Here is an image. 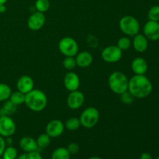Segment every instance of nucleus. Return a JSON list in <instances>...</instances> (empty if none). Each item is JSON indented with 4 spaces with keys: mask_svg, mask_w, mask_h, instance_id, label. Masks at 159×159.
Segmentation results:
<instances>
[{
    "mask_svg": "<svg viewBox=\"0 0 159 159\" xmlns=\"http://www.w3.org/2000/svg\"><path fill=\"white\" fill-rule=\"evenodd\" d=\"M153 86L144 75H135L129 79L128 91L134 98L144 99L152 93Z\"/></svg>",
    "mask_w": 159,
    "mask_h": 159,
    "instance_id": "nucleus-1",
    "label": "nucleus"
},
{
    "mask_svg": "<svg viewBox=\"0 0 159 159\" xmlns=\"http://www.w3.org/2000/svg\"><path fill=\"white\" fill-rule=\"evenodd\" d=\"M24 103L32 111L41 112L46 108L48 98L42 90L33 89L26 94Z\"/></svg>",
    "mask_w": 159,
    "mask_h": 159,
    "instance_id": "nucleus-2",
    "label": "nucleus"
},
{
    "mask_svg": "<svg viewBox=\"0 0 159 159\" xmlns=\"http://www.w3.org/2000/svg\"><path fill=\"white\" fill-rule=\"evenodd\" d=\"M109 87L113 93L116 95H121L128 90L129 79L121 71H114L108 79Z\"/></svg>",
    "mask_w": 159,
    "mask_h": 159,
    "instance_id": "nucleus-3",
    "label": "nucleus"
},
{
    "mask_svg": "<svg viewBox=\"0 0 159 159\" xmlns=\"http://www.w3.org/2000/svg\"><path fill=\"white\" fill-rule=\"evenodd\" d=\"M119 26L120 30L127 36L134 37L139 34L140 23L135 17L132 16H125L120 20Z\"/></svg>",
    "mask_w": 159,
    "mask_h": 159,
    "instance_id": "nucleus-4",
    "label": "nucleus"
},
{
    "mask_svg": "<svg viewBox=\"0 0 159 159\" xmlns=\"http://www.w3.org/2000/svg\"><path fill=\"white\" fill-rule=\"evenodd\" d=\"M99 120V113L95 107H88L83 110L79 120L81 125L85 128H92L98 124Z\"/></svg>",
    "mask_w": 159,
    "mask_h": 159,
    "instance_id": "nucleus-5",
    "label": "nucleus"
},
{
    "mask_svg": "<svg viewBox=\"0 0 159 159\" xmlns=\"http://www.w3.org/2000/svg\"><path fill=\"white\" fill-rule=\"evenodd\" d=\"M58 49L65 57H75L79 53V45L72 37H65L59 41Z\"/></svg>",
    "mask_w": 159,
    "mask_h": 159,
    "instance_id": "nucleus-6",
    "label": "nucleus"
},
{
    "mask_svg": "<svg viewBox=\"0 0 159 159\" xmlns=\"http://www.w3.org/2000/svg\"><path fill=\"white\" fill-rule=\"evenodd\" d=\"M16 130V123L9 116H0V136L3 138L12 137Z\"/></svg>",
    "mask_w": 159,
    "mask_h": 159,
    "instance_id": "nucleus-7",
    "label": "nucleus"
},
{
    "mask_svg": "<svg viewBox=\"0 0 159 159\" xmlns=\"http://www.w3.org/2000/svg\"><path fill=\"white\" fill-rule=\"evenodd\" d=\"M122 51L115 45H111V46H107L102 50V58L107 63H116L118 62L122 57Z\"/></svg>",
    "mask_w": 159,
    "mask_h": 159,
    "instance_id": "nucleus-8",
    "label": "nucleus"
},
{
    "mask_svg": "<svg viewBox=\"0 0 159 159\" xmlns=\"http://www.w3.org/2000/svg\"><path fill=\"white\" fill-rule=\"evenodd\" d=\"M65 124L59 120H51L46 126L45 133L51 138H58L65 130Z\"/></svg>",
    "mask_w": 159,
    "mask_h": 159,
    "instance_id": "nucleus-9",
    "label": "nucleus"
},
{
    "mask_svg": "<svg viewBox=\"0 0 159 159\" xmlns=\"http://www.w3.org/2000/svg\"><path fill=\"white\" fill-rule=\"evenodd\" d=\"M45 21H46V17L44 13L37 11L34 12L29 17L27 20V26L31 30L37 31L44 26Z\"/></svg>",
    "mask_w": 159,
    "mask_h": 159,
    "instance_id": "nucleus-10",
    "label": "nucleus"
},
{
    "mask_svg": "<svg viewBox=\"0 0 159 159\" xmlns=\"http://www.w3.org/2000/svg\"><path fill=\"white\" fill-rule=\"evenodd\" d=\"M85 102V96L82 92L75 90L70 93L67 98V105L71 110L81 108Z\"/></svg>",
    "mask_w": 159,
    "mask_h": 159,
    "instance_id": "nucleus-11",
    "label": "nucleus"
},
{
    "mask_svg": "<svg viewBox=\"0 0 159 159\" xmlns=\"http://www.w3.org/2000/svg\"><path fill=\"white\" fill-rule=\"evenodd\" d=\"M144 35L148 40H159V23L158 22L149 20L144 26Z\"/></svg>",
    "mask_w": 159,
    "mask_h": 159,
    "instance_id": "nucleus-12",
    "label": "nucleus"
},
{
    "mask_svg": "<svg viewBox=\"0 0 159 159\" xmlns=\"http://www.w3.org/2000/svg\"><path fill=\"white\" fill-rule=\"evenodd\" d=\"M64 85L70 92L79 89L80 86V79L79 75L73 71H69L64 77Z\"/></svg>",
    "mask_w": 159,
    "mask_h": 159,
    "instance_id": "nucleus-13",
    "label": "nucleus"
},
{
    "mask_svg": "<svg viewBox=\"0 0 159 159\" xmlns=\"http://www.w3.org/2000/svg\"><path fill=\"white\" fill-rule=\"evenodd\" d=\"M34 82L32 78L29 75H23L18 79L16 83L17 90L26 94L34 89Z\"/></svg>",
    "mask_w": 159,
    "mask_h": 159,
    "instance_id": "nucleus-14",
    "label": "nucleus"
},
{
    "mask_svg": "<svg viewBox=\"0 0 159 159\" xmlns=\"http://www.w3.org/2000/svg\"><path fill=\"white\" fill-rule=\"evenodd\" d=\"M132 44L135 51L139 53H142L148 49V41L147 37L144 34H138L134 37Z\"/></svg>",
    "mask_w": 159,
    "mask_h": 159,
    "instance_id": "nucleus-15",
    "label": "nucleus"
},
{
    "mask_svg": "<svg viewBox=\"0 0 159 159\" xmlns=\"http://www.w3.org/2000/svg\"><path fill=\"white\" fill-rule=\"evenodd\" d=\"M131 69L135 75H144L148 71L147 61L143 57H136L132 61Z\"/></svg>",
    "mask_w": 159,
    "mask_h": 159,
    "instance_id": "nucleus-16",
    "label": "nucleus"
},
{
    "mask_svg": "<svg viewBox=\"0 0 159 159\" xmlns=\"http://www.w3.org/2000/svg\"><path fill=\"white\" fill-rule=\"evenodd\" d=\"M76 65L82 68H88L93 63V57L88 51H82L76 54Z\"/></svg>",
    "mask_w": 159,
    "mask_h": 159,
    "instance_id": "nucleus-17",
    "label": "nucleus"
},
{
    "mask_svg": "<svg viewBox=\"0 0 159 159\" xmlns=\"http://www.w3.org/2000/svg\"><path fill=\"white\" fill-rule=\"evenodd\" d=\"M20 147L25 152H36L38 148L37 141L31 137H23L20 141Z\"/></svg>",
    "mask_w": 159,
    "mask_h": 159,
    "instance_id": "nucleus-18",
    "label": "nucleus"
},
{
    "mask_svg": "<svg viewBox=\"0 0 159 159\" xmlns=\"http://www.w3.org/2000/svg\"><path fill=\"white\" fill-rule=\"evenodd\" d=\"M17 106H16L13 102H11L9 99L5 101L4 104L2 108L0 109V116H10L15 113L16 111Z\"/></svg>",
    "mask_w": 159,
    "mask_h": 159,
    "instance_id": "nucleus-19",
    "label": "nucleus"
},
{
    "mask_svg": "<svg viewBox=\"0 0 159 159\" xmlns=\"http://www.w3.org/2000/svg\"><path fill=\"white\" fill-rule=\"evenodd\" d=\"M70 153L66 148H57L53 152L51 159H70Z\"/></svg>",
    "mask_w": 159,
    "mask_h": 159,
    "instance_id": "nucleus-20",
    "label": "nucleus"
},
{
    "mask_svg": "<svg viewBox=\"0 0 159 159\" xmlns=\"http://www.w3.org/2000/svg\"><path fill=\"white\" fill-rule=\"evenodd\" d=\"M25 96L26 94L18 91L13 92L11 93V96L9 97V100L12 102H13L16 106H20L25 102Z\"/></svg>",
    "mask_w": 159,
    "mask_h": 159,
    "instance_id": "nucleus-21",
    "label": "nucleus"
},
{
    "mask_svg": "<svg viewBox=\"0 0 159 159\" xmlns=\"http://www.w3.org/2000/svg\"><path fill=\"white\" fill-rule=\"evenodd\" d=\"M12 93L11 88L8 85L0 83V102H5L9 99Z\"/></svg>",
    "mask_w": 159,
    "mask_h": 159,
    "instance_id": "nucleus-22",
    "label": "nucleus"
},
{
    "mask_svg": "<svg viewBox=\"0 0 159 159\" xmlns=\"http://www.w3.org/2000/svg\"><path fill=\"white\" fill-rule=\"evenodd\" d=\"M81 126L80 120L79 118L77 117H71L65 122V127H66L67 130H70V131H75L77 130Z\"/></svg>",
    "mask_w": 159,
    "mask_h": 159,
    "instance_id": "nucleus-23",
    "label": "nucleus"
},
{
    "mask_svg": "<svg viewBox=\"0 0 159 159\" xmlns=\"http://www.w3.org/2000/svg\"><path fill=\"white\" fill-rule=\"evenodd\" d=\"M51 137L48 136L46 133L41 134L38 136L37 139V144L38 148H45L48 147V145L51 143Z\"/></svg>",
    "mask_w": 159,
    "mask_h": 159,
    "instance_id": "nucleus-24",
    "label": "nucleus"
},
{
    "mask_svg": "<svg viewBox=\"0 0 159 159\" xmlns=\"http://www.w3.org/2000/svg\"><path fill=\"white\" fill-rule=\"evenodd\" d=\"M2 159H16L17 150L12 146H8L6 148L2 154Z\"/></svg>",
    "mask_w": 159,
    "mask_h": 159,
    "instance_id": "nucleus-25",
    "label": "nucleus"
},
{
    "mask_svg": "<svg viewBox=\"0 0 159 159\" xmlns=\"http://www.w3.org/2000/svg\"><path fill=\"white\" fill-rule=\"evenodd\" d=\"M132 42L130 39L127 37H122L118 40L117 45L116 46L121 50V51H127L131 46Z\"/></svg>",
    "mask_w": 159,
    "mask_h": 159,
    "instance_id": "nucleus-26",
    "label": "nucleus"
},
{
    "mask_svg": "<svg viewBox=\"0 0 159 159\" xmlns=\"http://www.w3.org/2000/svg\"><path fill=\"white\" fill-rule=\"evenodd\" d=\"M35 8L38 12L44 13L50 8L49 0H37L35 2Z\"/></svg>",
    "mask_w": 159,
    "mask_h": 159,
    "instance_id": "nucleus-27",
    "label": "nucleus"
},
{
    "mask_svg": "<svg viewBox=\"0 0 159 159\" xmlns=\"http://www.w3.org/2000/svg\"><path fill=\"white\" fill-rule=\"evenodd\" d=\"M148 17L149 20L152 21L158 22L159 21V6L155 5L150 8L148 12Z\"/></svg>",
    "mask_w": 159,
    "mask_h": 159,
    "instance_id": "nucleus-28",
    "label": "nucleus"
},
{
    "mask_svg": "<svg viewBox=\"0 0 159 159\" xmlns=\"http://www.w3.org/2000/svg\"><path fill=\"white\" fill-rule=\"evenodd\" d=\"M76 61L74 57H65L63 60V66L67 70H72L76 66Z\"/></svg>",
    "mask_w": 159,
    "mask_h": 159,
    "instance_id": "nucleus-29",
    "label": "nucleus"
},
{
    "mask_svg": "<svg viewBox=\"0 0 159 159\" xmlns=\"http://www.w3.org/2000/svg\"><path fill=\"white\" fill-rule=\"evenodd\" d=\"M16 159H43L41 155L39 152H25L23 155L17 157Z\"/></svg>",
    "mask_w": 159,
    "mask_h": 159,
    "instance_id": "nucleus-30",
    "label": "nucleus"
},
{
    "mask_svg": "<svg viewBox=\"0 0 159 159\" xmlns=\"http://www.w3.org/2000/svg\"><path fill=\"white\" fill-rule=\"evenodd\" d=\"M120 96V100L121 102H124V104H127V105H130L132 102H134V97L133 95L130 93V92L127 90L125 93H122Z\"/></svg>",
    "mask_w": 159,
    "mask_h": 159,
    "instance_id": "nucleus-31",
    "label": "nucleus"
},
{
    "mask_svg": "<svg viewBox=\"0 0 159 159\" xmlns=\"http://www.w3.org/2000/svg\"><path fill=\"white\" fill-rule=\"evenodd\" d=\"M67 150L70 153V155H75L79 152V145L77 143H71L67 147Z\"/></svg>",
    "mask_w": 159,
    "mask_h": 159,
    "instance_id": "nucleus-32",
    "label": "nucleus"
},
{
    "mask_svg": "<svg viewBox=\"0 0 159 159\" xmlns=\"http://www.w3.org/2000/svg\"><path fill=\"white\" fill-rule=\"evenodd\" d=\"M6 148V141H5V138L0 136V157L2 155L3 152L5 151Z\"/></svg>",
    "mask_w": 159,
    "mask_h": 159,
    "instance_id": "nucleus-33",
    "label": "nucleus"
},
{
    "mask_svg": "<svg viewBox=\"0 0 159 159\" xmlns=\"http://www.w3.org/2000/svg\"><path fill=\"white\" fill-rule=\"evenodd\" d=\"M140 159H152V155L148 153H143L142 155H141V158Z\"/></svg>",
    "mask_w": 159,
    "mask_h": 159,
    "instance_id": "nucleus-34",
    "label": "nucleus"
},
{
    "mask_svg": "<svg viewBox=\"0 0 159 159\" xmlns=\"http://www.w3.org/2000/svg\"><path fill=\"white\" fill-rule=\"evenodd\" d=\"M6 11V7L5 5H1L0 6V13H4Z\"/></svg>",
    "mask_w": 159,
    "mask_h": 159,
    "instance_id": "nucleus-35",
    "label": "nucleus"
},
{
    "mask_svg": "<svg viewBox=\"0 0 159 159\" xmlns=\"http://www.w3.org/2000/svg\"><path fill=\"white\" fill-rule=\"evenodd\" d=\"M6 2H7V0H0V6L1 5H5Z\"/></svg>",
    "mask_w": 159,
    "mask_h": 159,
    "instance_id": "nucleus-36",
    "label": "nucleus"
},
{
    "mask_svg": "<svg viewBox=\"0 0 159 159\" xmlns=\"http://www.w3.org/2000/svg\"><path fill=\"white\" fill-rule=\"evenodd\" d=\"M89 159H102L100 157H98V156H93V157H90Z\"/></svg>",
    "mask_w": 159,
    "mask_h": 159,
    "instance_id": "nucleus-37",
    "label": "nucleus"
},
{
    "mask_svg": "<svg viewBox=\"0 0 159 159\" xmlns=\"http://www.w3.org/2000/svg\"><path fill=\"white\" fill-rule=\"evenodd\" d=\"M0 159H2V158H0Z\"/></svg>",
    "mask_w": 159,
    "mask_h": 159,
    "instance_id": "nucleus-38",
    "label": "nucleus"
}]
</instances>
